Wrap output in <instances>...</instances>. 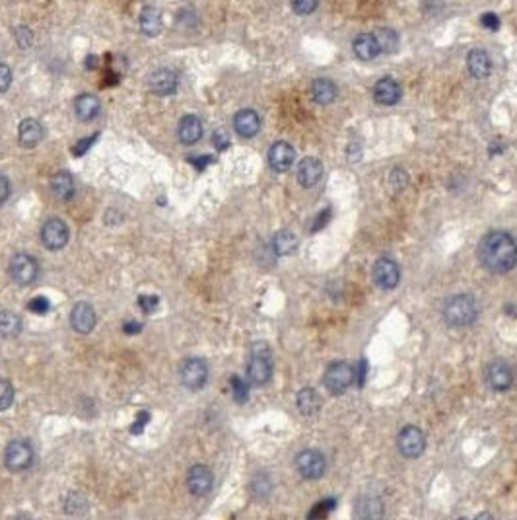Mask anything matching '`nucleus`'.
<instances>
[{"label":"nucleus","instance_id":"12","mask_svg":"<svg viewBox=\"0 0 517 520\" xmlns=\"http://www.w3.org/2000/svg\"><path fill=\"white\" fill-rule=\"evenodd\" d=\"M399 279H401L399 265L389 257H379L374 265V281L377 286L383 291H391L399 284Z\"/></svg>","mask_w":517,"mask_h":520},{"label":"nucleus","instance_id":"8","mask_svg":"<svg viewBox=\"0 0 517 520\" xmlns=\"http://www.w3.org/2000/svg\"><path fill=\"white\" fill-rule=\"evenodd\" d=\"M68 238H70L68 227L61 218H49L41 228V242L47 250H53V252L63 250L68 244Z\"/></svg>","mask_w":517,"mask_h":520},{"label":"nucleus","instance_id":"20","mask_svg":"<svg viewBox=\"0 0 517 520\" xmlns=\"http://www.w3.org/2000/svg\"><path fill=\"white\" fill-rule=\"evenodd\" d=\"M323 178V164L317 158H303L298 166V181L303 188L317 185Z\"/></svg>","mask_w":517,"mask_h":520},{"label":"nucleus","instance_id":"43","mask_svg":"<svg viewBox=\"0 0 517 520\" xmlns=\"http://www.w3.org/2000/svg\"><path fill=\"white\" fill-rule=\"evenodd\" d=\"M480 22H482V26H484L486 29H490V31H496V29L500 28V18L496 16V14H492V12H488V14H482Z\"/></svg>","mask_w":517,"mask_h":520},{"label":"nucleus","instance_id":"19","mask_svg":"<svg viewBox=\"0 0 517 520\" xmlns=\"http://www.w3.org/2000/svg\"><path fill=\"white\" fill-rule=\"evenodd\" d=\"M18 141L24 148H35L43 141V125L38 119H24L18 127Z\"/></svg>","mask_w":517,"mask_h":520},{"label":"nucleus","instance_id":"10","mask_svg":"<svg viewBox=\"0 0 517 520\" xmlns=\"http://www.w3.org/2000/svg\"><path fill=\"white\" fill-rule=\"evenodd\" d=\"M397 445H399V450H401V454L404 458H418L426 448V438H424V433L418 427L408 425L399 433Z\"/></svg>","mask_w":517,"mask_h":520},{"label":"nucleus","instance_id":"21","mask_svg":"<svg viewBox=\"0 0 517 520\" xmlns=\"http://www.w3.org/2000/svg\"><path fill=\"white\" fill-rule=\"evenodd\" d=\"M177 135L179 141L183 142V144H195L202 137V121L198 119L197 115H185L179 121Z\"/></svg>","mask_w":517,"mask_h":520},{"label":"nucleus","instance_id":"2","mask_svg":"<svg viewBox=\"0 0 517 520\" xmlns=\"http://www.w3.org/2000/svg\"><path fill=\"white\" fill-rule=\"evenodd\" d=\"M477 303L469 294H457L452 296L447 303L443 304V320L450 323L452 328H465L477 320Z\"/></svg>","mask_w":517,"mask_h":520},{"label":"nucleus","instance_id":"47","mask_svg":"<svg viewBox=\"0 0 517 520\" xmlns=\"http://www.w3.org/2000/svg\"><path fill=\"white\" fill-rule=\"evenodd\" d=\"M141 330H142V323H138V322H131V320H129V322L122 323V331H125L127 335H136Z\"/></svg>","mask_w":517,"mask_h":520},{"label":"nucleus","instance_id":"23","mask_svg":"<svg viewBox=\"0 0 517 520\" xmlns=\"http://www.w3.org/2000/svg\"><path fill=\"white\" fill-rule=\"evenodd\" d=\"M102 104L92 94H80L74 100V114L80 121H92L100 115Z\"/></svg>","mask_w":517,"mask_h":520},{"label":"nucleus","instance_id":"38","mask_svg":"<svg viewBox=\"0 0 517 520\" xmlns=\"http://www.w3.org/2000/svg\"><path fill=\"white\" fill-rule=\"evenodd\" d=\"M138 308H141L144 314H152L156 308H158V296H152V294H141L138 296Z\"/></svg>","mask_w":517,"mask_h":520},{"label":"nucleus","instance_id":"29","mask_svg":"<svg viewBox=\"0 0 517 520\" xmlns=\"http://www.w3.org/2000/svg\"><path fill=\"white\" fill-rule=\"evenodd\" d=\"M298 247V238L290 230H280L273 240V250L276 256H290Z\"/></svg>","mask_w":517,"mask_h":520},{"label":"nucleus","instance_id":"1","mask_svg":"<svg viewBox=\"0 0 517 520\" xmlns=\"http://www.w3.org/2000/svg\"><path fill=\"white\" fill-rule=\"evenodd\" d=\"M479 257L492 273H508L517 265V242L508 232H490L480 242Z\"/></svg>","mask_w":517,"mask_h":520},{"label":"nucleus","instance_id":"45","mask_svg":"<svg viewBox=\"0 0 517 520\" xmlns=\"http://www.w3.org/2000/svg\"><path fill=\"white\" fill-rule=\"evenodd\" d=\"M329 220H331V208H325L323 213H319V217L313 220V228H311V230H313V232H315V230H321V228L325 227Z\"/></svg>","mask_w":517,"mask_h":520},{"label":"nucleus","instance_id":"48","mask_svg":"<svg viewBox=\"0 0 517 520\" xmlns=\"http://www.w3.org/2000/svg\"><path fill=\"white\" fill-rule=\"evenodd\" d=\"M366 369H367V362H366V360H362V362H360V376L356 378L360 386H362V384L366 382Z\"/></svg>","mask_w":517,"mask_h":520},{"label":"nucleus","instance_id":"7","mask_svg":"<svg viewBox=\"0 0 517 520\" xmlns=\"http://www.w3.org/2000/svg\"><path fill=\"white\" fill-rule=\"evenodd\" d=\"M179 376H181V382H183L185 388L200 390L208 380L207 362L202 359H197V357L183 360L181 369H179Z\"/></svg>","mask_w":517,"mask_h":520},{"label":"nucleus","instance_id":"46","mask_svg":"<svg viewBox=\"0 0 517 520\" xmlns=\"http://www.w3.org/2000/svg\"><path fill=\"white\" fill-rule=\"evenodd\" d=\"M10 197V181L6 180V176L0 174V205Z\"/></svg>","mask_w":517,"mask_h":520},{"label":"nucleus","instance_id":"31","mask_svg":"<svg viewBox=\"0 0 517 520\" xmlns=\"http://www.w3.org/2000/svg\"><path fill=\"white\" fill-rule=\"evenodd\" d=\"M374 38L377 41L379 53H393L399 47V36L395 29L391 28H381L374 33Z\"/></svg>","mask_w":517,"mask_h":520},{"label":"nucleus","instance_id":"5","mask_svg":"<svg viewBox=\"0 0 517 520\" xmlns=\"http://www.w3.org/2000/svg\"><path fill=\"white\" fill-rule=\"evenodd\" d=\"M10 277L19 286H29L38 281L39 265L28 254H16L10 259Z\"/></svg>","mask_w":517,"mask_h":520},{"label":"nucleus","instance_id":"33","mask_svg":"<svg viewBox=\"0 0 517 520\" xmlns=\"http://www.w3.org/2000/svg\"><path fill=\"white\" fill-rule=\"evenodd\" d=\"M230 386H232V394H234V399L237 404H244L247 402V397H249V386H247V382L241 380L239 376H232L230 380Z\"/></svg>","mask_w":517,"mask_h":520},{"label":"nucleus","instance_id":"6","mask_svg":"<svg viewBox=\"0 0 517 520\" xmlns=\"http://www.w3.org/2000/svg\"><path fill=\"white\" fill-rule=\"evenodd\" d=\"M4 464L10 472L19 473L29 470L33 464V448L28 441H12L4 450Z\"/></svg>","mask_w":517,"mask_h":520},{"label":"nucleus","instance_id":"27","mask_svg":"<svg viewBox=\"0 0 517 520\" xmlns=\"http://www.w3.org/2000/svg\"><path fill=\"white\" fill-rule=\"evenodd\" d=\"M141 29L144 36H158L161 29V14L160 10L154 6H146L141 12Z\"/></svg>","mask_w":517,"mask_h":520},{"label":"nucleus","instance_id":"24","mask_svg":"<svg viewBox=\"0 0 517 520\" xmlns=\"http://www.w3.org/2000/svg\"><path fill=\"white\" fill-rule=\"evenodd\" d=\"M352 49H354V55L358 59H362V61H374L379 55L377 41L372 33H360V36H356L354 43H352Z\"/></svg>","mask_w":517,"mask_h":520},{"label":"nucleus","instance_id":"34","mask_svg":"<svg viewBox=\"0 0 517 520\" xmlns=\"http://www.w3.org/2000/svg\"><path fill=\"white\" fill-rule=\"evenodd\" d=\"M14 404V386L8 380H0V411H6Z\"/></svg>","mask_w":517,"mask_h":520},{"label":"nucleus","instance_id":"14","mask_svg":"<svg viewBox=\"0 0 517 520\" xmlns=\"http://www.w3.org/2000/svg\"><path fill=\"white\" fill-rule=\"evenodd\" d=\"M296 160V151L290 142H274L269 151V164L274 171H288Z\"/></svg>","mask_w":517,"mask_h":520},{"label":"nucleus","instance_id":"13","mask_svg":"<svg viewBox=\"0 0 517 520\" xmlns=\"http://www.w3.org/2000/svg\"><path fill=\"white\" fill-rule=\"evenodd\" d=\"M95 322H97V318H95V310L92 304L88 303H78L72 306V310H70V326H72V330L76 333H92V330L95 328Z\"/></svg>","mask_w":517,"mask_h":520},{"label":"nucleus","instance_id":"22","mask_svg":"<svg viewBox=\"0 0 517 520\" xmlns=\"http://www.w3.org/2000/svg\"><path fill=\"white\" fill-rule=\"evenodd\" d=\"M467 68H469V72L475 78H488L490 72H492V61H490L488 53L486 51H482V49H475V51H470L469 57H467Z\"/></svg>","mask_w":517,"mask_h":520},{"label":"nucleus","instance_id":"25","mask_svg":"<svg viewBox=\"0 0 517 520\" xmlns=\"http://www.w3.org/2000/svg\"><path fill=\"white\" fill-rule=\"evenodd\" d=\"M311 95H313V100L317 104L327 105L331 102H335V98H337V86H335V82H331L329 78H317L311 84Z\"/></svg>","mask_w":517,"mask_h":520},{"label":"nucleus","instance_id":"4","mask_svg":"<svg viewBox=\"0 0 517 520\" xmlns=\"http://www.w3.org/2000/svg\"><path fill=\"white\" fill-rule=\"evenodd\" d=\"M325 386L329 390L331 394H335V396H340V394H344L350 386H352V382L356 380V372L354 369L348 365V362H333L327 372H325Z\"/></svg>","mask_w":517,"mask_h":520},{"label":"nucleus","instance_id":"41","mask_svg":"<svg viewBox=\"0 0 517 520\" xmlns=\"http://www.w3.org/2000/svg\"><path fill=\"white\" fill-rule=\"evenodd\" d=\"M212 141H214V146H216L218 151H226L228 146H230V137H228V132L224 129H218L214 132V137H212Z\"/></svg>","mask_w":517,"mask_h":520},{"label":"nucleus","instance_id":"11","mask_svg":"<svg viewBox=\"0 0 517 520\" xmlns=\"http://www.w3.org/2000/svg\"><path fill=\"white\" fill-rule=\"evenodd\" d=\"M214 483V475L212 470L205 466V464H197L187 472V489L191 495L195 497H205L212 489Z\"/></svg>","mask_w":517,"mask_h":520},{"label":"nucleus","instance_id":"40","mask_svg":"<svg viewBox=\"0 0 517 520\" xmlns=\"http://www.w3.org/2000/svg\"><path fill=\"white\" fill-rule=\"evenodd\" d=\"M12 84V70H10L8 65L0 63V94L6 92Z\"/></svg>","mask_w":517,"mask_h":520},{"label":"nucleus","instance_id":"17","mask_svg":"<svg viewBox=\"0 0 517 520\" xmlns=\"http://www.w3.org/2000/svg\"><path fill=\"white\" fill-rule=\"evenodd\" d=\"M401 95H403L401 84L391 76L381 78L374 88V98H376L377 104L381 105H395L401 100Z\"/></svg>","mask_w":517,"mask_h":520},{"label":"nucleus","instance_id":"30","mask_svg":"<svg viewBox=\"0 0 517 520\" xmlns=\"http://www.w3.org/2000/svg\"><path fill=\"white\" fill-rule=\"evenodd\" d=\"M22 331V320L16 312L12 310H2L0 312V333L4 337H18Z\"/></svg>","mask_w":517,"mask_h":520},{"label":"nucleus","instance_id":"32","mask_svg":"<svg viewBox=\"0 0 517 520\" xmlns=\"http://www.w3.org/2000/svg\"><path fill=\"white\" fill-rule=\"evenodd\" d=\"M358 514L364 517V519H377V517L383 514L381 503L376 497H364L358 503Z\"/></svg>","mask_w":517,"mask_h":520},{"label":"nucleus","instance_id":"28","mask_svg":"<svg viewBox=\"0 0 517 520\" xmlns=\"http://www.w3.org/2000/svg\"><path fill=\"white\" fill-rule=\"evenodd\" d=\"M51 190L63 201L70 199L74 195V180H72V176L68 171H57L51 178Z\"/></svg>","mask_w":517,"mask_h":520},{"label":"nucleus","instance_id":"35","mask_svg":"<svg viewBox=\"0 0 517 520\" xmlns=\"http://www.w3.org/2000/svg\"><path fill=\"white\" fill-rule=\"evenodd\" d=\"M317 4H319V0H292V10L298 16H308L311 12H315Z\"/></svg>","mask_w":517,"mask_h":520},{"label":"nucleus","instance_id":"44","mask_svg":"<svg viewBox=\"0 0 517 520\" xmlns=\"http://www.w3.org/2000/svg\"><path fill=\"white\" fill-rule=\"evenodd\" d=\"M97 137H100V135H94V137H88V139H82V141H78V142H76L74 151H72V152H74L76 156H82V154H84V152L88 151V148H90L92 144H94V141L97 139Z\"/></svg>","mask_w":517,"mask_h":520},{"label":"nucleus","instance_id":"39","mask_svg":"<svg viewBox=\"0 0 517 520\" xmlns=\"http://www.w3.org/2000/svg\"><path fill=\"white\" fill-rule=\"evenodd\" d=\"M335 509V499H327V501H321L319 505H315V509L310 512V519H321V517H327V512Z\"/></svg>","mask_w":517,"mask_h":520},{"label":"nucleus","instance_id":"16","mask_svg":"<svg viewBox=\"0 0 517 520\" xmlns=\"http://www.w3.org/2000/svg\"><path fill=\"white\" fill-rule=\"evenodd\" d=\"M177 75L170 68H160V70L152 72L150 78H148L150 90L158 95H171L177 90Z\"/></svg>","mask_w":517,"mask_h":520},{"label":"nucleus","instance_id":"42","mask_svg":"<svg viewBox=\"0 0 517 520\" xmlns=\"http://www.w3.org/2000/svg\"><path fill=\"white\" fill-rule=\"evenodd\" d=\"M16 41L22 49H28L31 45V31L28 28L16 29Z\"/></svg>","mask_w":517,"mask_h":520},{"label":"nucleus","instance_id":"9","mask_svg":"<svg viewBox=\"0 0 517 520\" xmlns=\"http://www.w3.org/2000/svg\"><path fill=\"white\" fill-rule=\"evenodd\" d=\"M327 462L319 450H303L296 456V470L305 480H319L325 473Z\"/></svg>","mask_w":517,"mask_h":520},{"label":"nucleus","instance_id":"3","mask_svg":"<svg viewBox=\"0 0 517 520\" xmlns=\"http://www.w3.org/2000/svg\"><path fill=\"white\" fill-rule=\"evenodd\" d=\"M273 376V360L271 351L264 343H257L251 349V359L247 367V378L253 386H263Z\"/></svg>","mask_w":517,"mask_h":520},{"label":"nucleus","instance_id":"36","mask_svg":"<svg viewBox=\"0 0 517 520\" xmlns=\"http://www.w3.org/2000/svg\"><path fill=\"white\" fill-rule=\"evenodd\" d=\"M406 183H408V176L401 168H395L389 174V188L393 191H401Z\"/></svg>","mask_w":517,"mask_h":520},{"label":"nucleus","instance_id":"26","mask_svg":"<svg viewBox=\"0 0 517 520\" xmlns=\"http://www.w3.org/2000/svg\"><path fill=\"white\" fill-rule=\"evenodd\" d=\"M296 404H298L301 415H315L321 409V396L313 388H303L301 392H298Z\"/></svg>","mask_w":517,"mask_h":520},{"label":"nucleus","instance_id":"37","mask_svg":"<svg viewBox=\"0 0 517 520\" xmlns=\"http://www.w3.org/2000/svg\"><path fill=\"white\" fill-rule=\"evenodd\" d=\"M28 310L33 314H47L51 310V303H49L45 296H35V298L29 300Z\"/></svg>","mask_w":517,"mask_h":520},{"label":"nucleus","instance_id":"15","mask_svg":"<svg viewBox=\"0 0 517 520\" xmlns=\"http://www.w3.org/2000/svg\"><path fill=\"white\" fill-rule=\"evenodd\" d=\"M486 382L492 390L496 392H504V390L511 388L514 384V372L509 369L506 362L502 360H494L490 362L488 369H486Z\"/></svg>","mask_w":517,"mask_h":520},{"label":"nucleus","instance_id":"18","mask_svg":"<svg viewBox=\"0 0 517 520\" xmlns=\"http://www.w3.org/2000/svg\"><path fill=\"white\" fill-rule=\"evenodd\" d=\"M234 129L239 137L251 139L261 129V117L253 109H241L234 117Z\"/></svg>","mask_w":517,"mask_h":520}]
</instances>
